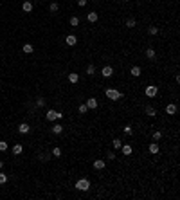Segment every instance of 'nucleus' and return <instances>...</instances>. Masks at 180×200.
Returning a JSON list of instances; mask_svg holds the SVG:
<instances>
[{"label":"nucleus","mask_w":180,"mask_h":200,"mask_svg":"<svg viewBox=\"0 0 180 200\" xmlns=\"http://www.w3.org/2000/svg\"><path fill=\"white\" fill-rule=\"evenodd\" d=\"M49 11H51V13H58V11H60V4L56 2V0L49 4Z\"/></svg>","instance_id":"30"},{"label":"nucleus","mask_w":180,"mask_h":200,"mask_svg":"<svg viewBox=\"0 0 180 200\" xmlns=\"http://www.w3.org/2000/svg\"><path fill=\"white\" fill-rule=\"evenodd\" d=\"M106 157H108V161H110V162H114V161L117 159V155H115L114 151H106Z\"/></svg>","instance_id":"32"},{"label":"nucleus","mask_w":180,"mask_h":200,"mask_svg":"<svg viewBox=\"0 0 180 200\" xmlns=\"http://www.w3.org/2000/svg\"><path fill=\"white\" fill-rule=\"evenodd\" d=\"M103 94L106 96L108 101H121V99H126V94L121 92V90H117L115 87H106Z\"/></svg>","instance_id":"1"},{"label":"nucleus","mask_w":180,"mask_h":200,"mask_svg":"<svg viewBox=\"0 0 180 200\" xmlns=\"http://www.w3.org/2000/svg\"><path fill=\"white\" fill-rule=\"evenodd\" d=\"M45 105H47V99H45V97H38V99H36V106H38V108H43Z\"/></svg>","instance_id":"31"},{"label":"nucleus","mask_w":180,"mask_h":200,"mask_svg":"<svg viewBox=\"0 0 180 200\" xmlns=\"http://www.w3.org/2000/svg\"><path fill=\"white\" fill-rule=\"evenodd\" d=\"M79 79H81L79 72H69V74H67V81H69L70 85H78Z\"/></svg>","instance_id":"16"},{"label":"nucleus","mask_w":180,"mask_h":200,"mask_svg":"<svg viewBox=\"0 0 180 200\" xmlns=\"http://www.w3.org/2000/svg\"><path fill=\"white\" fill-rule=\"evenodd\" d=\"M164 110H166V114H168V116H176V112H178V106H176V103H168Z\"/></svg>","instance_id":"18"},{"label":"nucleus","mask_w":180,"mask_h":200,"mask_svg":"<svg viewBox=\"0 0 180 200\" xmlns=\"http://www.w3.org/2000/svg\"><path fill=\"white\" fill-rule=\"evenodd\" d=\"M86 22L88 24H97V20H99V15H97V11H90V13H86Z\"/></svg>","instance_id":"19"},{"label":"nucleus","mask_w":180,"mask_h":200,"mask_svg":"<svg viewBox=\"0 0 180 200\" xmlns=\"http://www.w3.org/2000/svg\"><path fill=\"white\" fill-rule=\"evenodd\" d=\"M96 72H97V65L96 63H86V67H85V74L88 76V78H92V76H96Z\"/></svg>","instance_id":"12"},{"label":"nucleus","mask_w":180,"mask_h":200,"mask_svg":"<svg viewBox=\"0 0 180 200\" xmlns=\"http://www.w3.org/2000/svg\"><path fill=\"white\" fill-rule=\"evenodd\" d=\"M142 94H144L148 99H155L157 96L160 94V87L155 85V83H150V85H146V87L142 88Z\"/></svg>","instance_id":"3"},{"label":"nucleus","mask_w":180,"mask_h":200,"mask_svg":"<svg viewBox=\"0 0 180 200\" xmlns=\"http://www.w3.org/2000/svg\"><path fill=\"white\" fill-rule=\"evenodd\" d=\"M142 72H144V71H142V67H141V65H131V67H130V71H128V74H130L131 78H135V79H139V78L142 76Z\"/></svg>","instance_id":"9"},{"label":"nucleus","mask_w":180,"mask_h":200,"mask_svg":"<svg viewBox=\"0 0 180 200\" xmlns=\"http://www.w3.org/2000/svg\"><path fill=\"white\" fill-rule=\"evenodd\" d=\"M63 117H65V114H63V112H60V110H54V108L47 110V114H45V121H49V123L60 121V119H63Z\"/></svg>","instance_id":"4"},{"label":"nucleus","mask_w":180,"mask_h":200,"mask_svg":"<svg viewBox=\"0 0 180 200\" xmlns=\"http://www.w3.org/2000/svg\"><path fill=\"white\" fill-rule=\"evenodd\" d=\"M76 6H78V7H86V6H88V0H78Z\"/></svg>","instance_id":"34"},{"label":"nucleus","mask_w":180,"mask_h":200,"mask_svg":"<svg viewBox=\"0 0 180 200\" xmlns=\"http://www.w3.org/2000/svg\"><path fill=\"white\" fill-rule=\"evenodd\" d=\"M7 179H9V177H7L6 173H2V169H0V184H6Z\"/></svg>","instance_id":"33"},{"label":"nucleus","mask_w":180,"mask_h":200,"mask_svg":"<svg viewBox=\"0 0 180 200\" xmlns=\"http://www.w3.org/2000/svg\"><path fill=\"white\" fill-rule=\"evenodd\" d=\"M4 168V161H0V169H2Z\"/></svg>","instance_id":"36"},{"label":"nucleus","mask_w":180,"mask_h":200,"mask_svg":"<svg viewBox=\"0 0 180 200\" xmlns=\"http://www.w3.org/2000/svg\"><path fill=\"white\" fill-rule=\"evenodd\" d=\"M123 133H124V135H128V137H131L133 133H135V132H133V126H131V124H124V126H123Z\"/></svg>","instance_id":"25"},{"label":"nucleus","mask_w":180,"mask_h":200,"mask_svg":"<svg viewBox=\"0 0 180 200\" xmlns=\"http://www.w3.org/2000/svg\"><path fill=\"white\" fill-rule=\"evenodd\" d=\"M146 151L150 155H153V157H157V155L160 153V144L157 143V141H151L150 144H146Z\"/></svg>","instance_id":"7"},{"label":"nucleus","mask_w":180,"mask_h":200,"mask_svg":"<svg viewBox=\"0 0 180 200\" xmlns=\"http://www.w3.org/2000/svg\"><path fill=\"white\" fill-rule=\"evenodd\" d=\"M124 27L126 29H135L137 27V18L135 16H126L124 18Z\"/></svg>","instance_id":"14"},{"label":"nucleus","mask_w":180,"mask_h":200,"mask_svg":"<svg viewBox=\"0 0 180 200\" xmlns=\"http://www.w3.org/2000/svg\"><path fill=\"white\" fill-rule=\"evenodd\" d=\"M159 33H160V29L157 27V25H150V27H148V31H146V34H148V36H157Z\"/></svg>","instance_id":"22"},{"label":"nucleus","mask_w":180,"mask_h":200,"mask_svg":"<svg viewBox=\"0 0 180 200\" xmlns=\"http://www.w3.org/2000/svg\"><path fill=\"white\" fill-rule=\"evenodd\" d=\"M51 155H52V157H56V159H60L61 155H63V150H61L60 146H54V148L51 150Z\"/></svg>","instance_id":"26"},{"label":"nucleus","mask_w":180,"mask_h":200,"mask_svg":"<svg viewBox=\"0 0 180 200\" xmlns=\"http://www.w3.org/2000/svg\"><path fill=\"white\" fill-rule=\"evenodd\" d=\"M114 74H115V69H114V67H112L110 63L103 65V67H101V71H99V76H101V78H105V79H110Z\"/></svg>","instance_id":"5"},{"label":"nucleus","mask_w":180,"mask_h":200,"mask_svg":"<svg viewBox=\"0 0 180 200\" xmlns=\"http://www.w3.org/2000/svg\"><path fill=\"white\" fill-rule=\"evenodd\" d=\"M69 25L74 27V29H78V27L81 25V18H79V15H70V16H69Z\"/></svg>","instance_id":"13"},{"label":"nucleus","mask_w":180,"mask_h":200,"mask_svg":"<svg viewBox=\"0 0 180 200\" xmlns=\"http://www.w3.org/2000/svg\"><path fill=\"white\" fill-rule=\"evenodd\" d=\"M31 132V126L27 123H20L18 124V133H22V135H27V133Z\"/></svg>","instance_id":"21"},{"label":"nucleus","mask_w":180,"mask_h":200,"mask_svg":"<svg viewBox=\"0 0 180 200\" xmlns=\"http://www.w3.org/2000/svg\"><path fill=\"white\" fill-rule=\"evenodd\" d=\"M121 151H123V155L124 157H131L133 155V144H130V143H123V146H121Z\"/></svg>","instance_id":"17"},{"label":"nucleus","mask_w":180,"mask_h":200,"mask_svg":"<svg viewBox=\"0 0 180 200\" xmlns=\"http://www.w3.org/2000/svg\"><path fill=\"white\" fill-rule=\"evenodd\" d=\"M78 112H79L81 116H86V114H88V106L85 105V101H83V103H81V105L78 106Z\"/></svg>","instance_id":"29"},{"label":"nucleus","mask_w":180,"mask_h":200,"mask_svg":"<svg viewBox=\"0 0 180 200\" xmlns=\"http://www.w3.org/2000/svg\"><path fill=\"white\" fill-rule=\"evenodd\" d=\"M90 188H92V182H90L88 177H81V179H78L74 182V189L76 191H81V193H88Z\"/></svg>","instance_id":"2"},{"label":"nucleus","mask_w":180,"mask_h":200,"mask_svg":"<svg viewBox=\"0 0 180 200\" xmlns=\"http://www.w3.org/2000/svg\"><path fill=\"white\" fill-rule=\"evenodd\" d=\"M142 112H144V116H148V117H157V116H159V110H157L153 105H144L142 106Z\"/></svg>","instance_id":"8"},{"label":"nucleus","mask_w":180,"mask_h":200,"mask_svg":"<svg viewBox=\"0 0 180 200\" xmlns=\"http://www.w3.org/2000/svg\"><path fill=\"white\" fill-rule=\"evenodd\" d=\"M7 148H9V144H7L6 141H0V151H6Z\"/></svg>","instance_id":"35"},{"label":"nucleus","mask_w":180,"mask_h":200,"mask_svg":"<svg viewBox=\"0 0 180 200\" xmlns=\"http://www.w3.org/2000/svg\"><path fill=\"white\" fill-rule=\"evenodd\" d=\"M121 146H123V141L119 137H112V148H114V150H121Z\"/></svg>","instance_id":"24"},{"label":"nucleus","mask_w":180,"mask_h":200,"mask_svg":"<svg viewBox=\"0 0 180 200\" xmlns=\"http://www.w3.org/2000/svg\"><path fill=\"white\" fill-rule=\"evenodd\" d=\"M85 105L88 106V110H94V112H97V108H99V97L88 96V97L85 99Z\"/></svg>","instance_id":"6"},{"label":"nucleus","mask_w":180,"mask_h":200,"mask_svg":"<svg viewBox=\"0 0 180 200\" xmlns=\"http://www.w3.org/2000/svg\"><path fill=\"white\" fill-rule=\"evenodd\" d=\"M11 151H13V155H20L22 151H24V146H22V144H13Z\"/></svg>","instance_id":"28"},{"label":"nucleus","mask_w":180,"mask_h":200,"mask_svg":"<svg viewBox=\"0 0 180 200\" xmlns=\"http://www.w3.org/2000/svg\"><path fill=\"white\" fill-rule=\"evenodd\" d=\"M22 51H24L25 54H33L34 52V45L33 43H24V45H22Z\"/></svg>","instance_id":"23"},{"label":"nucleus","mask_w":180,"mask_h":200,"mask_svg":"<svg viewBox=\"0 0 180 200\" xmlns=\"http://www.w3.org/2000/svg\"><path fill=\"white\" fill-rule=\"evenodd\" d=\"M65 43H67L69 47H76V45H78V36L72 34V33H69V34L65 36Z\"/></svg>","instance_id":"15"},{"label":"nucleus","mask_w":180,"mask_h":200,"mask_svg":"<svg viewBox=\"0 0 180 200\" xmlns=\"http://www.w3.org/2000/svg\"><path fill=\"white\" fill-rule=\"evenodd\" d=\"M33 9H34V6H33L31 0H24V2H22V11L24 13H33Z\"/></svg>","instance_id":"20"},{"label":"nucleus","mask_w":180,"mask_h":200,"mask_svg":"<svg viewBox=\"0 0 180 200\" xmlns=\"http://www.w3.org/2000/svg\"><path fill=\"white\" fill-rule=\"evenodd\" d=\"M144 56H146V60L155 61V60H157V51H155V47H153V45H148V47L144 49Z\"/></svg>","instance_id":"11"},{"label":"nucleus","mask_w":180,"mask_h":200,"mask_svg":"<svg viewBox=\"0 0 180 200\" xmlns=\"http://www.w3.org/2000/svg\"><path fill=\"white\" fill-rule=\"evenodd\" d=\"M92 168H94L96 171H105V169H106V161L101 159V157H97V159L92 161Z\"/></svg>","instance_id":"10"},{"label":"nucleus","mask_w":180,"mask_h":200,"mask_svg":"<svg viewBox=\"0 0 180 200\" xmlns=\"http://www.w3.org/2000/svg\"><path fill=\"white\" fill-rule=\"evenodd\" d=\"M63 130H65V128H63L61 124H54V126L51 128V132L54 133V135H61V133H63Z\"/></svg>","instance_id":"27"}]
</instances>
